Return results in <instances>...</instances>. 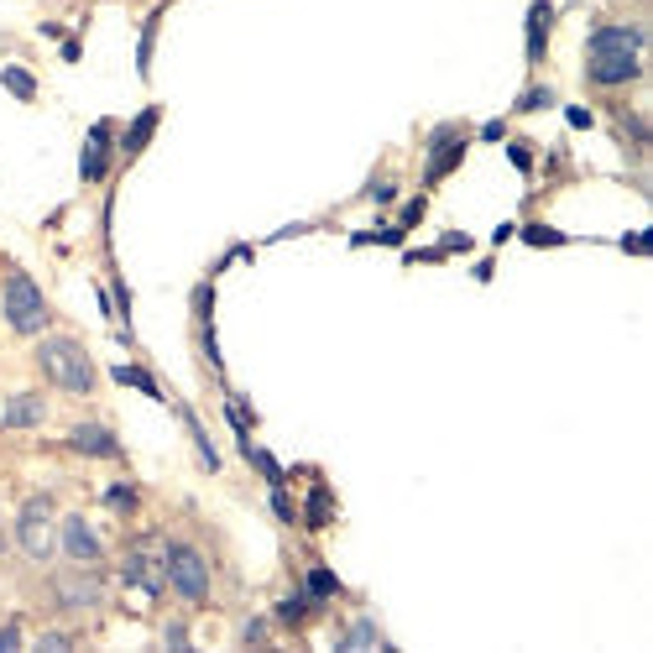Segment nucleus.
<instances>
[{"label": "nucleus", "mask_w": 653, "mask_h": 653, "mask_svg": "<svg viewBox=\"0 0 653 653\" xmlns=\"http://www.w3.org/2000/svg\"><path fill=\"white\" fill-rule=\"evenodd\" d=\"M157 121H162V110H157V105H147V110H142V115H136V121L126 126V136H121V142H115V147H121V157H126V162L147 152V142H152Z\"/></svg>", "instance_id": "14"}, {"label": "nucleus", "mask_w": 653, "mask_h": 653, "mask_svg": "<svg viewBox=\"0 0 653 653\" xmlns=\"http://www.w3.org/2000/svg\"><path fill=\"white\" fill-rule=\"evenodd\" d=\"M586 79L601 89L643 79V27H596L586 48Z\"/></svg>", "instance_id": "1"}, {"label": "nucleus", "mask_w": 653, "mask_h": 653, "mask_svg": "<svg viewBox=\"0 0 653 653\" xmlns=\"http://www.w3.org/2000/svg\"><path fill=\"white\" fill-rule=\"evenodd\" d=\"M0 84H6L16 100H37V79L27 74V68H6V74H0Z\"/></svg>", "instance_id": "22"}, {"label": "nucleus", "mask_w": 653, "mask_h": 653, "mask_svg": "<svg viewBox=\"0 0 653 653\" xmlns=\"http://www.w3.org/2000/svg\"><path fill=\"white\" fill-rule=\"evenodd\" d=\"M418 220H424V199H408L403 204V230H413Z\"/></svg>", "instance_id": "31"}, {"label": "nucleus", "mask_w": 653, "mask_h": 653, "mask_svg": "<svg viewBox=\"0 0 653 653\" xmlns=\"http://www.w3.org/2000/svg\"><path fill=\"white\" fill-rule=\"evenodd\" d=\"M42 418H48V403H42V392H11V398H6V413H0V424H6V429H37Z\"/></svg>", "instance_id": "12"}, {"label": "nucleus", "mask_w": 653, "mask_h": 653, "mask_svg": "<svg viewBox=\"0 0 653 653\" xmlns=\"http://www.w3.org/2000/svg\"><path fill=\"white\" fill-rule=\"evenodd\" d=\"M6 324L16 335H42L53 324L48 298H42V288L27 272H6Z\"/></svg>", "instance_id": "5"}, {"label": "nucleus", "mask_w": 653, "mask_h": 653, "mask_svg": "<svg viewBox=\"0 0 653 653\" xmlns=\"http://www.w3.org/2000/svg\"><path fill=\"white\" fill-rule=\"evenodd\" d=\"M189 418V434H194V445H199V460H204V471H220V455H215V445H209V434L199 429V418L194 413H183Z\"/></svg>", "instance_id": "23"}, {"label": "nucleus", "mask_w": 653, "mask_h": 653, "mask_svg": "<svg viewBox=\"0 0 653 653\" xmlns=\"http://www.w3.org/2000/svg\"><path fill=\"white\" fill-rule=\"evenodd\" d=\"M105 601V575L100 570H63L53 580V606L58 612H95Z\"/></svg>", "instance_id": "7"}, {"label": "nucleus", "mask_w": 653, "mask_h": 653, "mask_svg": "<svg viewBox=\"0 0 653 653\" xmlns=\"http://www.w3.org/2000/svg\"><path fill=\"white\" fill-rule=\"evenodd\" d=\"M272 512H277V523H298V512H293V502H288L283 486H272Z\"/></svg>", "instance_id": "26"}, {"label": "nucleus", "mask_w": 653, "mask_h": 653, "mask_svg": "<svg viewBox=\"0 0 653 653\" xmlns=\"http://www.w3.org/2000/svg\"><path fill=\"white\" fill-rule=\"evenodd\" d=\"M37 648H42V653H63V648H74V638H68V633H42Z\"/></svg>", "instance_id": "27"}, {"label": "nucleus", "mask_w": 653, "mask_h": 653, "mask_svg": "<svg viewBox=\"0 0 653 653\" xmlns=\"http://www.w3.org/2000/svg\"><path fill=\"white\" fill-rule=\"evenodd\" d=\"M340 648H382V633L361 617V622H351V627L340 633Z\"/></svg>", "instance_id": "20"}, {"label": "nucleus", "mask_w": 653, "mask_h": 653, "mask_svg": "<svg viewBox=\"0 0 653 653\" xmlns=\"http://www.w3.org/2000/svg\"><path fill=\"white\" fill-rule=\"evenodd\" d=\"M63 445L74 450V455H89V460H121V455H126L110 424H74Z\"/></svg>", "instance_id": "11"}, {"label": "nucleus", "mask_w": 653, "mask_h": 653, "mask_svg": "<svg viewBox=\"0 0 653 653\" xmlns=\"http://www.w3.org/2000/svg\"><path fill=\"white\" fill-rule=\"evenodd\" d=\"M392 199H398V183H387V178L371 183V204H392Z\"/></svg>", "instance_id": "29"}, {"label": "nucleus", "mask_w": 653, "mask_h": 653, "mask_svg": "<svg viewBox=\"0 0 653 653\" xmlns=\"http://www.w3.org/2000/svg\"><path fill=\"white\" fill-rule=\"evenodd\" d=\"M465 147H471V142H465V131H460V126H439V131L429 136V168H424V189H434V183L445 178V173H455V168H460Z\"/></svg>", "instance_id": "8"}, {"label": "nucleus", "mask_w": 653, "mask_h": 653, "mask_svg": "<svg viewBox=\"0 0 653 653\" xmlns=\"http://www.w3.org/2000/svg\"><path fill=\"white\" fill-rule=\"evenodd\" d=\"M439 251H471V236H460V230H455V236H445V246H439Z\"/></svg>", "instance_id": "35"}, {"label": "nucleus", "mask_w": 653, "mask_h": 653, "mask_svg": "<svg viewBox=\"0 0 653 653\" xmlns=\"http://www.w3.org/2000/svg\"><path fill=\"white\" fill-rule=\"evenodd\" d=\"M105 507H110V512H126V518H131V512L142 507V492H136L131 481H115V486H105Z\"/></svg>", "instance_id": "19"}, {"label": "nucleus", "mask_w": 653, "mask_h": 653, "mask_svg": "<svg viewBox=\"0 0 653 653\" xmlns=\"http://www.w3.org/2000/svg\"><path fill=\"white\" fill-rule=\"evenodd\" d=\"M37 371H42V382L68 392V398H95V361H89V351L74 340V335H48L37 345Z\"/></svg>", "instance_id": "2"}, {"label": "nucleus", "mask_w": 653, "mask_h": 653, "mask_svg": "<svg viewBox=\"0 0 653 653\" xmlns=\"http://www.w3.org/2000/svg\"><path fill=\"white\" fill-rule=\"evenodd\" d=\"M0 648H21V633H16V627H0Z\"/></svg>", "instance_id": "36"}, {"label": "nucleus", "mask_w": 653, "mask_h": 653, "mask_svg": "<svg viewBox=\"0 0 653 653\" xmlns=\"http://www.w3.org/2000/svg\"><path fill=\"white\" fill-rule=\"evenodd\" d=\"M319 612V601H309V591H293V596H283V601H277V622H283V627H303V622H309Z\"/></svg>", "instance_id": "15"}, {"label": "nucleus", "mask_w": 653, "mask_h": 653, "mask_svg": "<svg viewBox=\"0 0 653 653\" xmlns=\"http://www.w3.org/2000/svg\"><path fill=\"white\" fill-rule=\"evenodd\" d=\"M648 246H653V241H648V230H638V236H627V241H622V251H633V256H643Z\"/></svg>", "instance_id": "32"}, {"label": "nucleus", "mask_w": 653, "mask_h": 653, "mask_svg": "<svg viewBox=\"0 0 653 653\" xmlns=\"http://www.w3.org/2000/svg\"><path fill=\"white\" fill-rule=\"evenodd\" d=\"M168 591L183 606H204L209 601V559L194 544H168Z\"/></svg>", "instance_id": "6"}, {"label": "nucleus", "mask_w": 653, "mask_h": 653, "mask_svg": "<svg viewBox=\"0 0 653 653\" xmlns=\"http://www.w3.org/2000/svg\"><path fill=\"white\" fill-rule=\"evenodd\" d=\"M16 549L27 559H37V565H48V559L58 554V502H53V492H37V497L21 502V512H16Z\"/></svg>", "instance_id": "4"}, {"label": "nucleus", "mask_w": 653, "mask_h": 653, "mask_svg": "<svg viewBox=\"0 0 653 653\" xmlns=\"http://www.w3.org/2000/svg\"><path fill=\"white\" fill-rule=\"evenodd\" d=\"M303 528H330L335 523V502H330V492H324V486H314V492H309V502H303V518H298Z\"/></svg>", "instance_id": "16"}, {"label": "nucleus", "mask_w": 653, "mask_h": 653, "mask_svg": "<svg viewBox=\"0 0 653 653\" xmlns=\"http://www.w3.org/2000/svg\"><path fill=\"white\" fill-rule=\"evenodd\" d=\"M544 105H554V89H523V95H518V110H544Z\"/></svg>", "instance_id": "25"}, {"label": "nucleus", "mask_w": 653, "mask_h": 653, "mask_svg": "<svg viewBox=\"0 0 653 653\" xmlns=\"http://www.w3.org/2000/svg\"><path fill=\"white\" fill-rule=\"evenodd\" d=\"M121 586L136 591L142 601H157L168 591V544L157 533H142L126 554H121Z\"/></svg>", "instance_id": "3"}, {"label": "nucleus", "mask_w": 653, "mask_h": 653, "mask_svg": "<svg viewBox=\"0 0 653 653\" xmlns=\"http://www.w3.org/2000/svg\"><path fill=\"white\" fill-rule=\"evenodd\" d=\"M194 319L199 324H215V283H199L194 288Z\"/></svg>", "instance_id": "24"}, {"label": "nucleus", "mask_w": 653, "mask_h": 653, "mask_svg": "<svg viewBox=\"0 0 653 653\" xmlns=\"http://www.w3.org/2000/svg\"><path fill=\"white\" fill-rule=\"evenodd\" d=\"M518 236H523L528 246H544V251H549V246H565V241H570L565 230H554V225H539V220H533V225H523Z\"/></svg>", "instance_id": "21"}, {"label": "nucleus", "mask_w": 653, "mask_h": 653, "mask_svg": "<svg viewBox=\"0 0 653 653\" xmlns=\"http://www.w3.org/2000/svg\"><path fill=\"white\" fill-rule=\"evenodd\" d=\"M58 549L74 559V565H100L105 559V544H100V533L89 528L79 512H68V518L58 523Z\"/></svg>", "instance_id": "9"}, {"label": "nucleus", "mask_w": 653, "mask_h": 653, "mask_svg": "<svg viewBox=\"0 0 653 653\" xmlns=\"http://www.w3.org/2000/svg\"><path fill=\"white\" fill-rule=\"evenodd\" d=\"M303 591H309V601H335L340 596V580L330 575V565H319V559H314V565H309V575H303Z\"/></svg>", "instance_id": "17"}, {"label": "nucleus", "mask_w": 653, "mask_h": 653, "mask_svg": "<svg viewBox=\"0 0 653 653\" xmlns=\"http://www.w3.org/2000/svg\"><path fill=\"white\" fill-rule=\"evenodd\" d=\"M549 27H554V6H549V0H533V6H528V63H544Z\"/></svg>", "instance_id": "13"}, {"label": "nucleus", "mask_w": 653, "mask_h": 653, "mask_svg": "<svg viewBox=\"0 0 653 653\" xmlns=\"http://www.w3.org/2000/svg\"><path fill=\"white\" fill-rule=\"evenodd\" d=\"M110 377L121 382V387H142L152 403H162V387H157V377H152V371H142V366H115Z\"/></svg>", "instance_id": "18"}, {"label": "nucleus", "mask_w": 653, "mask_h": 653, "mask_svg": "<svg viewBox=\"0 0 653 653\" xmlns=\"http://www.w3.org/2000/svg\"><path fill=\"white\" fill-rule=\"evenodd\" d=\"M110 157H115V126H110V121H95V126H89V136H84L79 178H84V183H105Z\"/></svg>", "instance_id": "10"}, {"label": "nucleus", "mask_w": 653, "mask_h": 653, "mask_svg": "<svg viewBox=\"0 0 653 653\" xmlns=\"http://www.w3.org/2000/svg\"><path fill=\"white\" fill-rule=\"evenodd\" d=\"M502 136H507L502 121H486V126H481V142H502Z\"/></svg>", "instance_id": "34"}, {"label": "nucleus", "mask_w": 653, "mask_h": 653, "mask_svg": "<svg viewBox=\"0 0 653 653\" xmlns=\"http://www.w3.org/2000/svg\"><path fill=\"white\" fill-rule=\"evenodd\" d=\"M565 115H570V126H575V131H586V126H591V110H580V105H570Z\"/></svg>", "instance_id": "33"}, {"label": "nucleus", "mask_w": 653, "mask_h": 653, "mask_svg": "<svg viewBox=\"0 0 653 653\" xmlns=\"http://www.w3.org/2000/svg\"><path fill=\"white\" fill-rule=\"evenodd\" d=\"M168 643H173V648H189V633H183V627L173 622V627H168Z\"/></svg>", "instance_id": "37"}, {"label": "nucleus", "mask_w": 653, "mask_h": 653, "mask_svg": "<svg viewBox=\"0 0 653 653\" xmlns=\"http://www.w3.org/2000/svg\"><path fill=\"white\" fill-rule=\"evenodd\" d=\"M507 157H512V168H518V173H528V168H533V152H528L523 142H507Z\"/></svg>", "instance_id": "28"}, {"label": "nucleus", "mask_w": 653, "mask_h": 653, "mask_svg": "<svg viewBox=\"0 0 653 653\" xmlns=\"http://www.w3.org/2000/svg\"><path fill=\"white\" fill-rule=\"evenodd\" d=\"M241 638H246V643H262V638H267V617H251V622L241 627Z\"/></svg>", "instance_id": "30"}]
</instances>
